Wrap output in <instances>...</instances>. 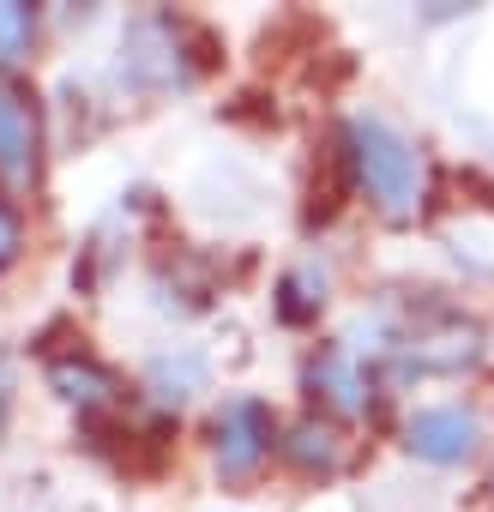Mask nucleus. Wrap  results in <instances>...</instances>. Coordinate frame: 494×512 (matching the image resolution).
I'll return each mask as SVG.
<instances>
[{"label": "nucleus", "instance_id": "5", "mask_svg": "<svg viewBox=\"0 0 494 512\" xmlns=\"http://www.w3.org/2000/svg\"><path fill=\"white\" fill-rule=\"evenodd\" d=\"M476 440H482V422H476L470 410H458V404L416 410V416L404 422V446H410L416 458H428V464H464V458L476 452Z\"/></svg>", "mask_w": 494, "mask_h": 512}, {"label": "nucleus", "instance_id": "6", "mask_svg": "<svg viewBox=\"0 0 494 512\" xmlns=\"http://www.w3.org/2000/svg\"><path fill=\"white\" fill-rule=\"evenodd\" d=\"M302 386H308L314 398H326L332 410H344V416L368 410V380H362L356 356H350V350H338V344H332V350H320V356H308Z\"/></svg>", "mask_w": 494, "mask_h": 512}, {"label": "nucleus", "instance_id": "10", "mask_svg": "<svg viewBox=\"0 0 494 512\" xmlns=\"http://www.w3.org/2000/svg\"><path fill=\"white\" fill-rule=\"evenodd\" d=\"M31 37H37V7H25V0H0V67L7 73L31 49Z\"/></svg>", "mask_w": 494, "mask_h": 512}, {"label": "nucleus", "instance_id": "12", "mask_svg": "<svg viewBox=\"0 0 494 512\" xmlns=\"http://www.w3.org/2000/svg\"><path fill=\"white\" fill-rule=\"evenodd\" d=\"M13 241H19V235H13V223H0V266L13 260Z\"/></svg>", "mask_w": 494, "mask_h": 512}, {"label": "nucleus", "instance_id": "4", "mask_svg": "<svg viewBox=\"0 0 494 512\" xmlns=\"http://www.w3.org/2000/svg\"><path fill=\"white\" fill-rule=\"evenodd\" d=\"M278 440V422L260 398H229L217 416H211V452H217V470L223 476H254L266 464Z\"/></svg>", "mask_w": 494, "mask_h": 512}, {"label": "nucleus", "instance_id": "9", "mask_svg": "<svg viewBox=\"0 0 494 512\" xmlns=\"http://www.w3.org/2000/svg\"><path fill=\"white\" fill-rule=\"evenodd\" d=\"M320 308H326V272L320 266H290L278 278V320L308 326V320H320Z\"/></svg>", "mask_w": 494, "mask_h": 512}, {"label": "nucleus", "instance_id": "1", "mask_svg": "<svg viewBox=\"0 0 494 512\" xmlns=\"http://www.w3.org/2000/svg\"><path fill=\"white\" fill-rule=\"evenodd\" d=\"M338 151H344L350 187L368 193V205L380 217H416V205H422V157L410 151V139L392 121L350 115L344 133H338Z\"/></svg>", "mask_w": 494, "mask_h": 512}, {"label": "nucleus", "instance_id": "3", "mask_svg": "<svg viewBox=\"0 0 494 512\" xmlns=\"http://www.w3.org/2000/svg\"><path fill=\"white\" fill-rule=\"evenodd\" d=\"M37 151H43V109L37 91L0 67V187L31 193L37 187Z\"/></svg>", "mask_w": 494, "mask_h": 512}, {"label": "nucleus", "instance_id": "11", "mask_svg": "<svg viewBox=\"0 0 494 512\" xmlns=\"http://www.w3.org/2000/svg\"><path fill=\"white\" fill-rule=\"evenodd\" d=\"M193 386H199V362H193V356H181V362H175V356H157V362H151V392H157L163 404H181Z\"/></svg>", "mask_w": 494, "mask_h": 512}, {"label": "nucleus", "instance_id": "7", "mask_svg": "<svg viewBox=\"0 0 494 512\" xmlns=\"http://www.w3.org/2000/svg\"><path fill=\"white\" fill-rule=\"evenodd\" d=\"M49 386H55L67 404H79V416H103L109 404H121V380H115L103 362H91L85 350L67 356V362H49Z\"/></svg>", "mask_w": 494, "mask_h": 512}, {"label": "nucleus", "instance_id": "8", "mask_svg": "<svg viewBox=\"0 0 494 512\" xmlns=\"http://www.w3.org/2000/svg\"><path fill=\"white\" fill-rule=\"evenodd\" d=\"M278 452H284V464H296V470H308V476H326V470L344 464V434H338V422L308 416V422H296V428L278 440Z\"/></svg>", "mask_w": 494, "mask_h": 512}, {"label": "nucleus", "instance_id": "2", "mask_svg": "<svg viewBox=\"0 0 494 512\" xmlns=\"http://www.w3.org/2000/svg\"><path fill=\"white\" fill-rule=\"evenodd\" d=\"M211 37L193 25V19H175V13H139L121 37V85L133 97H163V91H181L193 85L205 67H211Z\"/></svg>", "mask_w": 494, "mask_h": 512}]
</instances>
